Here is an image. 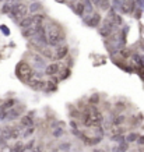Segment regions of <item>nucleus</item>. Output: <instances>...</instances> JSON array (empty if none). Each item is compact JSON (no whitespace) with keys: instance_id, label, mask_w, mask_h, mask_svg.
Here are the masks:
<instances>
[{"instance_id":"nucleus-16","label":"nucleus","mask_w":144,"mask_h":152,"mask_svg":"<svg viewBox=\"0 0 144 152\" xmlns=\"http://www.w3.org/2000/svg\"><path fill=\"white\" fill-rule=\"evenodd\" d=\"M71 9H73V11H74L79 17H83L84 15V4H83V1H76L74 6L71 4Z\"/></svg>"},{"instance_id":"nucleus-3","label":"nucleus","mask_w":144,"mask_h":152,"mask_svg":"<svg viewBox=\"0 0 144 152\" xmlns=\"http://www.w3.org/2000/svg\"><path fill=\"white\" fill-rule=\"evenodd\" d=\"M7 15H9L15 24H18L24 17L29 15V14H28V6L25 4V3H23V1H15V3H13L11 10H10V13L7 14Z\"/></svg>"},{"instance_id":"nucleus-28","label":"nucleus","mask_w":144,"mask_h":152,"mask_svg":"<svg viewBox=\"0 0 144 152\" xmlns=\"http://www.w3.org/2000/svg\"><path fill=\"white\" fill-rule=\"evenodd\" d=\"M70 74H71V70H70V67H66L65 71H62V73H60V81H65L66 78H69Z\"/></svg>"},{"instance_id":"nucleus-11","label":"nucleus","mask_w":144,"mask_h":152,"mask_svg":"<svg viewBox=\"0 0 144 152\" xmlns=\"http://www.w3.org/2000/svg\"><path fill=\"white\" fill-rule=\"evenodd\" d=\"M31 63H32V67L34 69H37L38 71L42 69H45V66H46V61H45V57L41 55H32V59H31Z\"/></svg>"},{"instance_id":"nucleus-33","label":"nucleus","mask_w":144,"mask_h":152,"mask_svg":"<svg viewBox=\"0 0 144 152\" xmlns=\"http://www.w3.org/2000/svg\"><path fill=\"white\" fill-rule=\"evenodd\" d=\"M125 121V116H118L116 119L113 120V126H119V124H122Z\"/></svg>"},{"instance_id":"nucleus-15","label":"nucleus","mask_w":144,"mask_h":152,"mask_svg":"<svg viewBox=\"0 0 144 152\" xmlns=\"http://www.w3.org/2000/svg\"><path fill=\"white\" fill-rule=\"evenodd\" d=\"M31 23H32V25H42L45 23V15L41 13L31 14Z\"/></svg>"},{"instance_id":"nucleus-36","label":"nucleus","mask_w":144,"mask_h":152,"mask_svg":"<svg viewBox=\"0 0 144 152\" xmlns=\"http://www.w3.org/2000/svg\"><path fill=\"white\" fill-rule=\"evenodd\" d=\"M7 119V110L0 107V120H6Z\"/></svg>"},{"instance_id":"nucleus-4","label":"nucleus","mask_w":144,"mask_h":152,"mask_svg":"<svg viewBox=\"0 0 144 152\" xmlns=\"http://www.w3.org/2000/svg\"><path fill=\"white\" fill-rule=\"evenodd\" d=\"M34 67L31 64H28L27 61H20L18 64H17V70H15V73H17V77L20 80H23L24 83H27L28 80L31 78V75L34 74Z\"/></svg>"},{"instance_id":"nucleus-34","label":"nucleus","mask_w":144,"mask_h":152,"mask_svg":"<svg viewBox=\"0 0 144 152\" xmlns=\"http://www.w3.org/2000/svg\"><path fill=\"white\" fill-rule=\"evenodd\" d=\"M112 141H115V142H123V141H125V137H123V135H113V137H112Z\"/></svg>"},{"instance_id":"nucleus-1","label":"nucleus","mask_w":144,"mask_h":152,"mask_svg":"<svg viewBox=\"0 0 144 152\" xmlns=\"http://www.w3.org/2000/svg\"><path fill=\"white\" fill-rule=\"evenodd\" d=\"M45 29H46V45L49 48L59 46V45H62L66 41L65 32L57 25H55V24L45 25Z\"/></svg>"},{"instance_id":"nucleus-31","label":"nucleus","mask_w":144,"mask_h":152,"mask_svg":"<svg viewBox=\"0 0 144 152\" xmlns=\"http://www.w3.org/2000/svg\"><path fill=\"white\" fill-rule=\"evenodd\" d=\"M122 4H123V0H113V3H112V9H115L116 11H119V9L122 7Z\"/></svg>"},{"instance_id":"nucleus-17","label":"nucleus","mask_w":144,"mask_h":152,"mask_svg":"<svg viewBox=\"0 0 144 152\" xmlns=\"http://www.w3.org/2000/svg\"><path fill=\"white\" fill-rule=\"evenodd\" d=\"M31 25H32V23H31V15H27V17H24V18L18 23V27L21 28V29H25V28L31 27Z\"/></svg>"},{"instance_id":"nucleus-26","label":"nucleus","mask_w":144,"mask_h":152,"mask_svg":"<svg viewBox=\"0 0 144 152\" xmlns=\"http://www.w3.org/2000/svg\"><path fill=\"white\" fill-rule=\"evenodd\" d=\"M127 147H129V142H125V141H123V142H120L115 148V152H126L127 151Z\"/></svg>"},{"instance_id":"nucleus-2","label":"nucleus","mask_w":144,"mask_h":152,"mask_svg":"<svg viewBox=\"0 0 144 152\" xmlns=\"http://www.w3.org/2000/svg\"><path fill=\"white\" fill-rule=\"evenodd\" d=\"M104 121V116L99 110H97L95 107H87L83 113V124L85 127H95L99 126Z\"/></svg>"},{"instance_id":"nucleus-25","label":"nucleus","mask_w":144,"mask_h":152,"mask_svg":"<svg viewBox=\"0 0 144 152\" xmlns=\"http://www.w3.org/2000/svg\"><path fill=\"white\" fill-rule=\"evenodd\" d=\"M99 9H102L104 11H108V10L111 9V0H101Z\"/></svg>"},{"instance_id":"nucleus-29","label":"nucleus","mask_w":144,"mask_h":152,"mask_svg":"<svg viewBox=\"0 0 144 152\" xmlns=\"http://www.w3.org/2000/svg\"><path fill=\"white\" fill-rule=\"evenodd\" d=\"M11 152H25V149H24V144L23 142H17L13 148H11Z\"/></svg>"},{"instance_id":"nucleus-42","label":"nucleus","mask_w":144,"mask_h":152,"mask_svg":"<svg viewBox=\"0 0 144 152\" xmlns=\"http://www.w3.org/2000/svg\"><path fill=\"white\" fill-rule=\"evenodd\" d=\"M94 152H105V151H102V149H98V148H97V149H94Z\"/></svg>"},{"instance_id":"nucleus-30","label":"nucleus","mask_w":144,"mask_h":152,"mask_svg":"<svg viewBox=\"0 0 144 152\" xmlns=\"http://www.w3.org/2000/svg\"><path fill=\"white\" fill-rule=\"evenodd\" d=\"M53 137H55V138H60L62 135H63V134H65V130L62 129V127H57V129H55L53 130Z\"/></svg>"},{"instance_id":"nucleus-21","label":"nucleus","mask_w":144,"mask_h":152,"mask_svg":"<svg viewBox=\"0 0 144 152\" xmlns=\"http://www.w3.org/2000/svg\"><path fill=\"white\" fill-rule=\"evenodd\" d=\"M15 103H17L15 99H7L3 105H0V107H1V109H6V110H9V109H11V107L15 106Z\"/></svg>"},{"instance_id":"nucleus-39","label":"nucleus","mask_w":144,"mask_h":152,"mask_svg":"<svg viewBox=\"0 0 144 152\" xmlns=\"http://www.w3.org/2000/svg\"><path fill=\"white\" fill-rule=\"evenodd\" d=\"M0 29H1V31H3V32L6 34V35H9L10 34V31H9V28H6V27H3V25H1V27H0Z\"/></svg>"},{"instance_id":"nucleus-24","label":"nucleus","mask_w":144,"mask_h":152,"mask_svg":"<svg viewBox=\"0 0 144 152\" xmlns=\"http://www.w3.org/2000/svg\"><path fill=\"white\" fill-rule=\"evenodd\" d=\"M25 131L23 133V137L24 138H29L31 135H32V133L35 131V126H31V127H27V129H24Z\"/></svg>"},{"instance_id":"nucleus-9","label":"nucleus","mask_w":144,"mask_h":152,"mask_svg":"<svg viewBox=\"0 0 144 152\" xmlns=\"http://www.w3.org/2000/svg\"><path fill=\"white\" fill-rule=\"evenodd\" d=\"M69 55V46L67 45H59V46L55 48V50H53V57H55V61H59V60H63L67 57Z\"/></svg>"},{"instance_id":"nucleus-40","label":"nucleus","mask_w":144,"mask_h":152,"mask_svg":"<svg viewBox=\"0 0 144 152\" xmlns=\"http://www.w3.org/2000/svg\"><path fill=\"white\" fill-rule=\"evenodd\" d=\"M139 144H144V135H141V137H137V140H136Z\"/></svg>"},{"instance_id":"nucleus-20","label":"nucleus","mask_w":144,"mask_h":152,"mask_svg":"<svg viewBox=\"0 0 144 152\" xmlns=\"http://www.w3.org/2000/svg\"><path fill=\"white\" fill-rule=\"evenodd\" d=\"M0 138L3 140L4 142H7L10 138V127H6V129H3L1 131H0Z\"/></svg>"},{"instance_id":"nucleus-45","label":"nucleus","mask_w":144,"mask_h":152,"mask_svg":"<svg viewBox=\"0 0 144 152\" xmlns=\"http://www.w3.org/2000/svg\"><path fill=\"white\" fill-rule=\"evenodd\" d=\"M31 1H35V0H31Z\"/></svg>"},{"instance_id":"nucleus-14","label":"nucleus","mask_w":144,"mask_h":152,"mask_svg":"<svg viewBox=\"0 0 144 152\" xmlns=\"http://www.w3.org/2000/svg\"><path fill=\"white\" fill-rule=\"evenodd\" d=\"M42 10V4L38 1V0H35V1H31L29 3V6H28V14H37V13H41Z\"/></svg>"},{"instance_id":"nucleus-23","label":"nucleus","mask_w":144,"mask_h":152,"mask_svg":"<svg viewBox=\"0 0 144 152\" xmlns=\"http://www.w3.org/2000/svg\"><path fill=\"white\" fill-rule=\"evenodd\" d=\"M21 135V130L20 129H10V138L11 140H17Z\"/></svg>"},{"instance_id":"nucleus-32","label":"nucleus","mask_w":144,"mask_h":152,"mask_svg":"<svg viewBox=\"0 0 144 152\" xmlns=\"http://www.w3.org/2000/svg\"><path fill=\"white\" fill-rule=\"evenodd\" d=\"M137 137H139V135H137L136 133H132V134H129L125 140H126V142H133V141H136V140H137Z\"/></svg>"},{"instance_id":"nucleus-12","label":"nucleus","mask_w":144,"mask_h":152,"mask_svg":"<svg viewBox=\"0 0 144 152\" xmlns=\"http://www.w3.org/2000/svg\"><path fill=\"white\" fill-rule=\"evenodd\" d=\"M34 126V115H25L21 117L20 120V127L21 129H27V127H31Z\"/></svg>"},{"instance_id":"nucleus-6","label":"nucleus","mask_w":144,"mask_h":152,"mask_svg":"<svg viewBox=\"0 0 144 152\" xmlns=\"http://www.w3.org/2000/svg\"><path fill=\"white\" fill-rule=\"evenodd\" d=\"M43 74L39 73V71H34V74L31 75V78L27 81V84L32 89H37V91H41V89H45L46 87V81L42 78Z\"/></svg>"},{"instance_id":"nucleus-8","label":"nucleus","mask_w":144,"mask_h":152,"mask_svg":"<svg viewBox=\"0 0 144 152\" xmlns=\"http://www.w3.org/2000/svg\"><path fill=\"white\" fill-rule=\"evenodd\" d=\"M63 69V63H62V60H59V61H52V63H49V64L45 66V71H43V74L45 75H48V77H52V75H56V74L60 73V70Z\"/></svg>"},{"instance_id":"nucleus-18","label":"nucleus","mask_w":144,"mask_h":152,"mask_svg":"<svg viewBox=\"0 0 144 152\" xmlns=\"http://www.w3.org/2000/svg\"><path fill=\"white\" fill-rule=\"evenodd\" d=\"M57 84H59V80L53 77V78H51L46 83V87H45V88H46L48 91H55L56 88H57Z\"/></svg>"},{"instance_id":"nucleus-43","label":"nucleus","mask_w":144,"mask_h":152,"mask_svg":"<svg viewBox=\"0 0 144 152\" xmlns=\"http://www.w3.org/2000/svg\"><path fill=\"white\" fill-rule=\"evenodd\" d=\"M70 1H71V3H74V1H77V0H70Z\"/></svg>"},{"instance_id":"nucleus-37","label":"nucleus","mask_w":144,"mask_h":152,"mask_svg":"<svg viewBox=\"0 0 144 152\" xmlns=\"http://www.w3.org/2000/svg\"><path fill=\"white\" fill-rule=\"evenodd\" d=\"M98 99H99V96H98V95H93V96H91V99H90V103L95 105V103H98Z\"/></svg>"},{"instance_id":"nucleus-44","label":"nucleus","mask_w":144,"mask_h":152,"mask_svg":"<svg viewBox=\"0 0 144 152\" xmlns=\"http://www.w3.org/2000/svg\"><path fill=\"white\" fill-rule=\"evenodd\" d=\"M141 48H143V50H144V43H143V45H141Z\"/></svg>"},{"instance_id":"nucleus-7","label":"nucleus","mask_w":144,"mask_h":152,"mask_svg":"<svg viewBox=\"0 0 144 152\" xmlns=\"http://www.w3.org/2000/svg\"><path fill=\"white\" fill-rule=\"evenodd\" d=\"M102 21V17H101V14L97 13L95 10H94L91 14H84L83 15V23L87 25V27H91V28H97L99 24Z\"/></svg>"},{"instance_id":"nucleus-27","label":"nucleus","mask_w":144,"mask_h":152,"mask_svg":"<svg viewBox=\"0 0 144 152\" xmlns=\"http://www.w3.org/2000/svg\"><path fill=\"white\" fill-rule=\"evenodd\" d=\"M60 152H69L70 149H71V144L70 142H63L59 145V148H57Z\"/></svg>"},{"instance_id":"nucleus-41","label":"nucleus","mask_w":144,"mask_h":152,"mask_svg":"<svg viewBox=\"0 0 144 152\" xmlns=\"http://www.w3.org/2000/svg\"><path fill=\"white\" fill-rule=\"evenodd\" d=\"M56 1H57V3H66L67 0H56Z\"/></svg>"},{"instance_id":"nucleus-19","label":"nucleus","mask_w":144,"mask_h":152,"mask_svg":"<svg viewBox=\"0 0 144 152\" xmlns=\"http://www.w3.org/2000/svg\"><path fill=\"white\" fill-rule=\"evenodd\" d=\"M84 4V14H91L94 11V6L91 3V0H81Z\"/></svg>"},{"instance_id":"nucleus-13","label":"nucleus","mask_w":144,"mask_h":152,"mask_svg":"<svg viewBox=\"0 0 144 152\" xmlns=\"http://www.w3.org/2000/svg\"><path fill=\"white\" fill-rule=\"evenodd\" d=\"M23 110V109H21ZM21 110H18L17 107H11L7 110V119L6 120H10V121H13V120H17L18 117H21Z\"/></svg>"},{"instance_id":"nucleus-10","label":"nucleus","mask_w":144,"mask_h":152,"mask_svg":"<svg viewBox=\"0 0 144 152\" xmlns=\"http://www.w3.org/2000/svg\"><path fill=\"white\" fill-rule=\"evenodd\" d=\"M136 10V0H123V4L119 9L120 14H133Z\"/></svg>"},{"instance_id":"nucleus-35","label":"nucleus","mask_w":144,"mask_h":152,"mask_svg":"<svg viewBox=\"0 0 144 152\" xmlns=\"http://www.w3.org/2000/svg\"><path fill=\"white\" fill-rule=\"evenodd\" d=\"M31 152H43V147H42V144H37V145H34Z\"/></svg>"},{"instance_id":"nucleus-5","label":"nucleus","mask_w":144,"mask_h":152,"mask_svg":"<svg viewBox=\"0 0 144 152\" xmlns=\"http://www.w3.org/2000/svg\"><path fill=\"white\" fill-rule=\"evenodd\" d=\"M116 25H115V23L112 21L111 18H105L101 21V24L98 25V32H99V35L105 39V38H108L109 35H111L113 31H116Z\"/></svg>"},{"instance_id":"nucleus-38","label":"nucleus","mask_w":144,"mask_h":152,"mask_svg":"<svg viewBox=\"0 0 144 152\" xmlns=\"http://www.w3.org/2000/svg\"><path fill=\"white\" fill-rule=\"evenodd\" d=\"M136 6H139L141 10H144V0H136Z\"/></svg>"},{"instance_id":"nucleus-22","label":"nucleus","mask_w":144,"mask_h":152,"mask_svg":"<svg viewBox=\"0 0 144 152\" xmlns=\"http://www.w3.org/2000/svg\"><path fill=\"white\" fill-rule=\"evenodd\" d=\"M13 3H15V1H11V0H6L4 4H3V7H1V13H3V14H9L10 10H11V6H13Z\"/></svg>"}]
</instances>
